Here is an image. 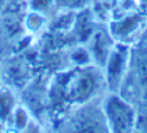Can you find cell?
Instances as JSON below:
<instances>
[{
  "instance_id": "1",
  "label": "cell",
  "mask_w": 147,
  "mask_h": 133,
  "mask_svg": "<svg viewBox=\"0 0 147 133\" xmlns=\"http://www.w3.org/2000/svg\"><path fill=\"white\" fill-rule=\"evenodd\" d=\"M101 79L104 81L97 66L94 68L92 64L86 66H78V69L64 75L63 79L58 81L57 86L60 96L69 104L82 105L94 99Z\"/></svg>"
},
{
  "instance_id": "2",
  "label": "cell",
  "mask_w": 147,
  "mask_h": 133,
  "mask_svg": "<svg viewBox=\"0 0 147 133\" xmlns=\"http://www.w3.org/2000/svg\"><path fill=\"white\" fill-rule=\"evenodd\" d=\"M110 133H133L138 111L119 93L110 91L101 103Z\"/></svg>"
},
{
  "instance_id": "3",
  "label": "cell",
  "mask_w": 147,
  "mask_h": 133,
  "mask_svg": "<svg viewBox=\"0 0 147 133\" xmlns=\"http://www.w3.org/2000/svg\"><path fill=\"white\" fill-rule=\"evenodd\" d=\"M129 60L131 46L125 42L115 43L103 65V78L108 91L118 93L122 87L123 81L129 74Z\"/></svg>"
},
{
  "instance_id": "4",
  "label": "cell",
  "mask_w": 147,
  "mask_h": 133,
  "mask_svg": "<svg viewBox=\"0 0 147 133\" xmlns=\"http://www.w3.org/2000/svg\"><path fill=\"white\" fill-rule=\"evenodd\" d=\"M92 101L78 105V112L68 122V133H110L103 107H94Z\"/></svg>"
},
{
  "instance_id": "5",
  "label": "cell",
  "mask_w": 147,
  "mask_h": 133,
  "mask_svg": "<svg viewBox=\"0 0 147 133\" xmlns=\"http://www.w3.org/2000/svg\"><path fill=\"white\" fill-rule=\"evenodd\" d=\"M113 39L114 38L111 36L110 31L103 29V28H97V29H93L89 39L86 40L88 42V51H89L92 60L97 64L98 68H103L110 51L114 46Z\"/></svg>"
},
{
  "instance_id": "6",
  "label": "cell",
  "mask_w": 147,
  "mask_h": 133,
  "mask_svg": "<svg viewBox=\"0 0 147 133\" xmlns=\"http://www.w3.org/2000/svg\"><path fill=\"white\" fill-rule=\"evenodd\" d=\"M129 71L142 87H147V40H140L135 47H131Z\"/></svg>"
},
{
  "instance_id": "7",
  "label": "cell",
  "mask_w": 147,
  "mask_h": 133,
  "mask_svg": "<svg viewBox=\"0 0 147 133\" xmlns=\"http://www.w3.org/2000/svg\"><path fill=\"white\" fill-rule=\"evenodd\" d=\"M142 22H143V17L139 15V14L125 15L110 25V33H111L113 38L123 42L139 29Z\"/></svg>"
},
{
  "instance_id": "8",
  "label": "cell",
  "mask_w": 147,
  "mask_h": 133,
  "mask_svg": "<svg viewBox=\"0 0 147 133\" xmlns=\"http://www.w3.org/2000/svg\"><path fill=\"white\" fill-rule=\"evenodd\" d=\"M16 105V97L11 90L0 87V133H3L10 126L11 115Z\"/></svg>"
},
{
  "instance_id": "9",
  "label": "cell",
  "mask_w": 147,
  "mask_h": 133,
  "mask_svg": "<svg viewBox=\"0 0 147 133\" xmlns=\"http://www.w3.org/2000/svg\"><path fill=\"white\" fill-rule=\"evenodd\" d=\"M29 122H31V118L28 115L26 109H25L24 107L16 105L14 111H13V115H11L10 126H11L17 133H20L21 130H24L25 128L29 125Z\"/></svg>"
},
{
  "instance_id": "10",
  "label": "cell",
  "mask_w": 147,
  "mask_h": 133,
  "mask_svg": "<svg viewBox=\"0 0 147 133\" xmlns=\"http://www.w3.org/2000/svg\"><path fill=\"white\" fill-rule=\"evenodd\" d=\"M71 60L76 66H86L93 62L88 49H83V47H79V49L75 50L72 53V56H71Z\"/></svg>"
},
{
  "instance_id": "11",
  "label": "cell",
  "mask_w": 147,
  "mask_h": 133,
  "mask_svg": "<svg viewBox=\"0 0 147 133\" xmlns=\"http://www.w3.org/2000/svg\"><path fill=\"white\" fill-rule=\"evenodd\" d=\"M54 3H56V0H29L28 7H29V11H35V13L45 15L53 7Z\"/></svg>"
},
{
  "instance_id": "12",
  "label": "cell",
  "mask_w": 147,
  "mask_h": 133,
  "mask_svg": "<svg viewBox=\"0 0 147 133\" xmlns=\"http://www.w3.org/2000/svg\"><path fill=\"white\" fill-rule=\"evenodd\" d=\"M45 22V18H43V14H39V13H35V11H29V14L25 19V25L28 28V31L31 32H36L42 28V25Z\"/></svg>"
},
{
  "instance_id": "13",
  "label": "cell",
  "mask_w": 147,
  "mask_h": 133,
  "mask_svg": "<svg viewBox=\"0 0 147 133\" xmlns=\"http://www.w3.org/2000/svg\"><path fill=\"white\" fill-rule=\"evenodd\" d=\"M88 0H56L58 7L65 10H81L86 6Z\"/></svg>"
},
{
  "instance_id": "14",
  "label": "cell",
  "mask_w": 147,
  "mask_h": 133,
  "mask_svg": "<svg viewBox=\"0 0 147 133\" xmlns=\"http://www.w3.org/2000/svg\"><path fill=\"white\" fill-rule=\"evenodd\" d=\"M135 133H147V111H140L136 116Z\"/></svg>"
},
{
  "instance_id": "15",
  "label": "cell",
  "mask_w": 147,
  "mask_h": 133,
  "mask_svg": "<svg viewBox=\"0 0 147 133\" xmlns=\"http://www.w3.org/2000/svg\"><path fill=\"white\" fill-rule=\"evenodd\" d=\"M20 133H45L43 130L40 129V126L36 124V122H33V121H31L29 122V125L25 128L24 130H21Z\"/></svg>"
},
{
  "instance_id": "16",
  "label": "cell",
  "mask_w": 147,
  "mask_h": 133,
  "mask_svg": "<svg viewBox=\"0 0 147 133\" xmlns=\"http://www.w3.org/2000/svg\"><path fill=\"white\" fill-rule=\"evenodd\" d=\"M140 3H142V8L147 13V0H140Z\"/></svg>"
},
{
  "instance_id": "17",
  "label": "cell",
  "mask_w": 147,
  "mask_h": 133,
  "mask_svg": "<svg viewBox=\"0 0 147 133\" xmlns=\"http://www.w3.org/2000/svg\"><path fill=\"white\" fill-rule=\"evenodd\" d=\"M4 4H6V0H0V11H1V8L4 7Z\"/></svg>"
},
{
  "instance_id": "18",
  "label": "cell",
  "mask_w": 147,
  "mask_h": 133,
  "mask_svg": "<svg viewBox=\"0 0 147 133\" xmlns=\"http://www.w3.org/2000/svg\"><path fill=\"white\" fill-rule=\"evenodd\" d=\"M0 78H1V68H0Z\"/></svg>"
},
{
  "instance_id": "19",
  "label": "cell",
  "mask_w": 147,
  "mask_h": 133,
  "mask_svg": "<svg viewBox=\"0 0 147 133\" xmlns=\"http://www.w3.org/2000/svg\"><path fill=\"white\" fill-rule=\"evenodd\" d=\"M133 133H135V132H133Z\"/></svg>"
}]
</instances>
